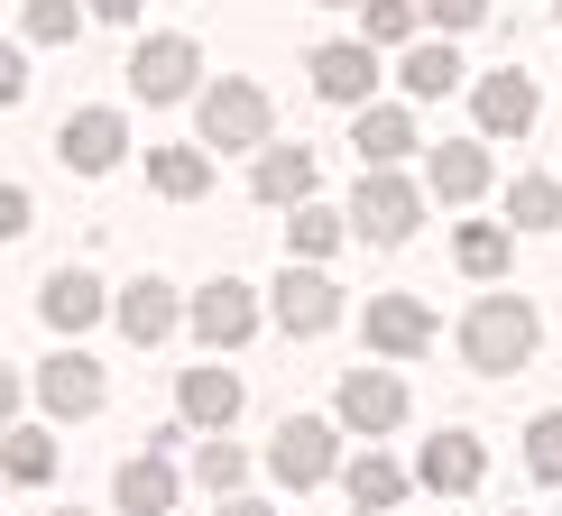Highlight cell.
I'll list each match as a JSON object with an SVG mask.
<instances>
[{
    "mask_svg": "<svg viewBox=\"0 0 562 516\" xmlns=\"http://www.w3.org/2000/svg\"><path fill=\"white\" fill-rule=\"evenodd\" d=\"M10 102H29V56L0 46V111H10Z\"/></svg>",
    "mask_w": 562,
    "mask_h": 516,
    "instance_id": "cell-35",
    "label": "cell"
},
{
    "mask_svg": "<svg viewBox=\"0 0 562 516\" xmlns=\"http://www.w3.org/2000/svg\"><path fill=\"white\" fill-rule=\"evenodd\" d=\"M249 194L277 203V213L314 203V148H259V176H249Z\"/></svg>",
    "mask_w": 562,
    "mask_h": 516,
    "instance_id": "cell-17",
    "label": "cell"
},
{
    "mask_svg": "<svg viewBox=\"0 0 562 516\" xmlns=\"http://www.w3.org/2000/svg\"><path fill=\"white\" fill-rule=\"evenodd\" d=\"M369 350H387V360H415V350L434 341V314H425V295H369Z\"/></svg>",
    "mask_w": 562,
    "mask_h": 516,
    "instance_id": "cell-12",
    "label": "cell"
},
{
    "mask_svg": "<svg viewBox=\"0 0 562 516\" xmlns=\"http://www.w3.org/2000/svg\"><path fill=\"white\" fill-rule=\"evenodd\" d=\"M194 75H203V46L194 37H148L130 56V92H138V102H184Z\"/></svg>",
    "mask_w": 562,
    "mask_h": 516,
    "instance_id": "cell-7",
    "label": "cell"
},
{
    "mask_svg": "<svg viewBox=\"0 0 562 516\" xmlns=\"http://www.w3.org/2000/svg\"><path fill=\"white\" fill-rule=\"evenodd\" d=\"M415 10H425L434 29H480V19H488V0H415Z\"/></svg>",
    "mask_w": 562,
    "mask_h": 516,
    "instance_id": "cell-33",
    "label": "cell"
},
{
    "mask_svg": "<svg viewBox=\"0 0 562 516\" xmlns=\"http://www.w3.org/2000/svg\"><path fill=\"white\" fill-rule=\"evenodd\" d=\"M92 19H138V0H83Z\"/></svg>",
    "mask_w": 562,
    "mask_h": 516,
    "instance_id": "cell-36",
    "label": "cell"
},
{
    "mask_svg": "<svg viewBox=\"0 0 562 516\" xmlns=\"http://www.w3.org/2000/svg\"><path fill=\"white\" fill-rule=\"evenodd\" d=\"M452 258H461L471 277H498V268H507V231H498V222H471V231L452 240Z\"/></svg>",
    "mask_w": 562,
    "mask_h": 516,
    "instance_id": "cell-29",
    "label": "cell"
},
{
    "mask_svg": "<svg viewBox=\"0 0 562 516\" xmlns=\"http://www.w3.org/2000/svg\"><path fill=\"white\" fill-rule=\"evenodd\" d=\"M415 222H425V194H415L396 167H360L350 231H360V240H379V249H396V240H415Z\"/></svg>",
    "mask_w": 562,
    "mask_h": 516,
    "instance_id": "cell-2",
    "label": "cell"
},
{
    "mask_svg": "<svg viewBox=\"0 0 562 516\" xmlns=\"http://www.w3.org/2000/svg\"><path fill=\"white\" fill-rule=\"evenodd\" d=\"M415 480H425L434 498H471V489L488 480L480 434H434V442H425V461H415Z\"/></svg>",
    "mask_w": 562,
    "mask_h": 516,
    "instance_id": "cell-11",
    "label": "cell"
},
{
    "mask_svg": "<svg viewBox=\"0 0 562 516\" xmlns=\"http://www.w3.org/2000/svg\"><path fill=\"white\" fill-rule=\"evenodd\" d=\"M480 130L488 138H526L535 130V75H517V65H507V75H480Z\"/></svg>",
    "mask_w": 562,
    "mask_h": 516,
    "instance_id": "cell-13",
    "label": "cell"
},
{
    "mask_svg": "<svg viewBox=\"0 0 562 516\" xmlns=\"http://www.w3.org/2000/svg\"><path fill=\"white\" fill-rule=\"evenodd\" d=\"M341 425L350 434H396L406 425V379L396 369H350L341 379Z\"/></svg>",
    "mask_w": 562,
    "mask_h": 516,
    "instance_id": "cell-9",
    "label": "cell"
},
{
    "mask_svg": "<svg viewBox=\"0 0 562 516\" xmlns=\"http://www.w3.org/2000/svg\"><path fill=\"white\" fill-rule=\"evenodd\" d=\"M526 471L544 489H562V415H535L526 425Z\"/></svg>",
    "mask_w": 562,
    "mask_h": 516,
    "instance_id": "cell-30",
    "label": "cell"
},
{
    "mask_svg": "<svg viewBox=\"0 0 562 516\" xmlns=\"http://www.w3.org/2000/svg\"><path fill=\"white\" fill-rule=\"evenodd\" d=\"M176 507V471L157 461V442L138 461H121V516H167Z\"/></svg>",
    "mask_w": 562,
    "mask_h": 516,
    "instance_id": "cell-22",
    "label": "cell"
},
{
    "mask_svg": "<svg viewBox=\"0 0 562 516\" xmlns=\"http://www.w3.org/2000/svg\"><path fill=\"white\" fill-rule=\"evenodd\" d=\"M176 406H184V425H203V434H231V415H240V379H231V369H184Z\"/></svg>",
    "mask_w": 562,
    "mask_h": 516,
    "instance_id": "cell-18",
    "label": "cell"
},
{
    "mask_svg": "<svg viewBox=\"0 0 562 516\" xmlns=\"http://www.w3.org/2000/svg\"><path fill=\"white\" fill-rule=\"evenodd\" d=\"M148 184L167 203H203V194H213V157H203V148H148Z\"/></svg>",
    "mask_w": 562,
    "mask_h": 516,
    "instance_id": "cell-21",
    "label": "cell"
},
{
    "mask_svg": "<svg viewBox=\"0 0 562 516\" xmlns=\"http://www.w3.org/2000/svg\"><path fill=\"white\" fill-rule=\"evenodd\" d=\"M341 231H350V213H323V203H295V222H286V249H304V258H333V249H341Z\"/></svg>",
    "mask_w": 562,
    "mask_h": 516,
    "instance_id": "cell-27",
    "label": "cell"
},
{
    "mask_svg": "<svg viewBox=\"0 0 562 516\" xmlns=\"http://www.w3.org/2000/svg\"><path fill=\"white\" fill-rule=\"evenodd\" d=\"M304 75H314V92H323V102H341V111H360V102H369V83H379V46H369V37H341V46H314V65H304Z\"/></svg>",
    "mask_w": 562,
    "mask_h": 516,
    "instance_id": "cell-8",
    "label": "cell"
},
{
    "mask_svg": "<svg viewBox=\"0 0 562 516\" xmlns=\"http://www.w3.org/2000/svg\"><path fill=\"white\" fill-rule=\"evenodd\" d=\"M268 92L249 75H222L213 92H203V148H268Z\"/></svg>",
    "mask_w": 562,
    "mask_h": 516,
    "instance_id": "cell-3",
    "label": "cell"
},
{
    "mask_svg": "<svg viewBox=\"0 0 562 516\" xmlns=\"http://www.w3.org/2000/svg\"><path fill=\"white\" fill-rule=\"evenodd\" d=\"M10 415H19V379H10V369H0V425H10Z\"/></svg>",
    "mask_w": 562,
    "mask_h": 516,
    "instance_id": "cell-37",
    "label": "cell"
},
{
    "mask_svg": "<svg viewBox=\"0 0 562 516\" xmlns=\"http://www.w3.org/2000/svg\"><path fill=\"white\" fill-rule=\"evenodd\" d=\"M461 360H471L480 379L526 369V360H535V304H526V295H480L471 314H461Z\"/></svg>",
    "mask_w": 562,
    "mask_h": 516,
    "instance_id": "cell-1",
    "label": "cell"
},
{
    "mask_svg": "<svg viewBox=\"0 0 562 516\" xmlns=\"http://www.w3.org/2000/svg\"><path fill=\"white\" fill-rule=\"evenodd\" d=\"M29 213H37L29 184H0V240H19V231H29Z\"/></svg>",
    "mask_w": 562,
    "mask_h": 516,
    "instance_id": "cell-34",
    "label": "cell"
},
{
    "mask_svg": "<svg viewBox=\"0 0 562 516\" xmlns=\"http://www.w3.org/2000/svg\"><path fill=\"white\" fill-rule=\"evenodd\" d=\"M46 323H56V333H83V323H102V277H83V268H56V277H46Z\"/></svg>",
    "mask_w": 562,
    "mask_h": 516,
    "instance_id": "cell-19",
    "label": "cell"
},
{
    "mask_svg": "<svg viewBox=\"0 0 562 516\" xmlns=\"http://www.w3.org/2000/svg\"><path fill=\"white\" fill-rule=\"evenodd\" d=\"M121 148H130V121H121V111H102V102L65 111V130H56V157L75 176H111V167H121Z\"/></svg>",
    "mask_w": 562,
    "mask_h": 516,
    "instance_id": "cell-6",
    "label": "cell"
},
{
    "mask_svg": "<svg viewBox=\"0 0 562 516\" xmlns=\"http://www.w3.org/2000/svg\"><path fill=\"white\" fill-rule=\"evenodd\" d=\"M111 314H121V333L148 350V341H167L176 323H184V304H176L167 277H138V287H121V304H111Z\"/></svg>",
    "mask_w": 562,
    "mask_h": 516,
    "instance_id": "cell-15",
    "label": "cell"
},
{
    "mask_svg": "<svg viewBox=\"0 0 562 516\" xmlns=\"http://www.w3.org/2000/svg\"><path fill=\"white\" fill-rule=\"evenodd\" d=\"M277 323H286L295 341L333 333V323H341V287L323 268H286V277H277Z\"/></svg>",
    "mask_w": 562,
    "mask_h": 516,
    "instance_id": "cell-10",
    "label": "cell"
},
{
    "mask_svg": "<svg viewBox=\"0 0 562 516\" xmlns=\"http://www.w3.org/2000/svg\"><path fill=\"white\" fill-rule=\"evenodd\" d=\"M0 471H10L19 489H46V480H56V434L10 425V434H0Z\"/></svg>",
    "mask_w": 562,
    "mask_h": 516,
    "instance_id": "cell-23",
    "label": "cell"
},
{
    "mask_svg": "<svg viewBox=\"0 0 562 516\" xmlns=\"http://www.w3.org/2000/svg\"><path fill=\"white\" fill-rule=\"evenodd\" d=\"M184 323H194V341H203V350H240L249 333H259V295H249L240 277H213V287L184 304Z\"/></svg>",
    "mask_w": 562,
    "mask_h": 516,
    "instance_id": "cell-5",
    "label": "cell"
},
{
    "mask_svg": "<svg viewBox=\"0 0 562 516\" xmlns=\"http://www.w3.org/2000/svg\"><path fill=\"white\" fill-rule=\"evenodd\" d=\"M350 148H360V167H396V157L415 148V121H406V111H387V102H360Z\"/></svg>",
    "mask_w": 562,
    "mask_h": 516,
    "instance_id": "cell-20",
    "label": "cell"
},
{
    "mask_svg": "<svg viewBox=\"0 0 562 516\" xmlns=\"http://www.w3.org/2000/svg\"><path fill=\"white\" fill-rule=\"evenodd\" d=\"M507 222H517V231H553L562 222V184L553 176H517V184H507Z\"/></svg>",
    "mask_w": 562,
    "mask_h": 516,
    "instance_id": "cell-26",
    "label": "cell"
},
{
    "mask_svg": "<svg viewBox=\"0 0 562 516\" xmlns=\"http://www.w3.org/2000/svg\"><path fill=\"white\" fill-rule=\"evenodd\" d=\"M222 516H268V507H259V498H231V507H222Z\"/></svg>",
    "mask_w": 562,
    "mask_h": 516,
    "instance_id": "cell-38",
    "label": "cell"
},
{
    "mask_svg": "<svg viewBox=\"0 0 562 516\" xmlns=\"http://www.w3.org/2000/svg\"><path fill=\"white\" fill-rule=\"evenodd\" d=\"M194 471H203V489H213V498H222V489H240V480H249V461H240V452H231V442L213 434V442H203V452H194Z\"/></svg>",
    "mask_w": 562,
    "mask_h": 516,
    "instance_id": "cell-32",
    "label": "cell"
},
{
    "mask_svg": "<svg viewBox=\"0 0 562 516\" xmlns=\"http://www.w3.org/2000/svg\"><path fill=\"white\" fill-rule=\"evenodd\" d=\"M341 480H350V507H360V516H387L396 498H406V471H396L387 452H360Z\"/></svg>",
    "mask_w": 562,
    "mask_h": 516,
    "instance_id": "cell-24",
    "label": "cell"
},
{
    "mask_svg": "<svg viewBox=\"0 0 562 516\" xmlns=\"http://www.w3.org/2000/svg\"><path fill=\"white\" fill-rule=\"evenodd\" d=\"M415 0H360V29H369V46H406L415 37Z\"/></svg>",
    "mask_w": 562,
    "mask_h": 516,
    "instance_id": "cell-28",
    "label": "cell"
},
{
    "mask_svg": "<svg viewBox=\"0 0 562 516\" xmlns=\"http://www.w3.org/2000/svg\"><path fill=\"white\" fill-rule=\"evenodd\" d=\"M75 29H83V10H75V0H29V37H37V46H65Z\"/></svg>",
    "mask_w": 562,
    "mask_h": 516,
    "instance_id": "cell-31",
    "label": "cell"
},
{
    "mask_svg": "<svg viewBox=\"0 0 562 516\" xmlns=\"http://www.w3.org/2000/svg\"><path fill=\"white\" fill-rule=\"evenodd\" d=\"M268 471L286 480V489H323V480L341 471V434L323 425V415H286L277 442H268Z\"/></svg>",
    "mask_w": 562,
    "mask_h": 516,
    "instance_id": "cell-4",
    "label": "cell"
},
{
    "mask_svg": "<svg viewBox=\"0 0 562 516\" xmlns=\"http://www.w3.org/2000/svg\"><path fill=\"white\" fill-rule=\"evenodd\" d=\"M37 396H46V415H92V406H102V360L56 350V360L37 369Z\"/></svg>",
    "mask_w": 562,
    "mask_h": 516,
    "instance_id": "cell-14",
    "label": "cell"
},
{
    "mask_svg": "<svg viewBox=\"0 0 562 516\" xmlns=\"http://www.w3.org/2000/svg\"><path fill=\"white\" fill-rule=\"evenodd\" d=\"M425 184L442 203H471V194H488V148L480 138H442V148L425 157Z\"/></svg>",
    "mask_w": 562,
    "mask_h": 516,
    "instance_id": "cell-16",
    "label": "cell"
},
{
    "mask_svg": "<svg viewBox=\"0 0 562 516\" xmlns=\"http://www.w3.org/2000/svg\"><path fill=\"white\" fill-rule=\"evenodd\" d=\"M396 83H406L415 102H442V92L461 83V56H452V46H406V65H396Z\"/></svg>",
    "mask_w": 562,
    "mask_h": 516,
    "instance_id": "cell-25",
    "label": "cell"
}]
</instances>
